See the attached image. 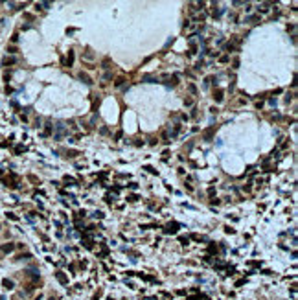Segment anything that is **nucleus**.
Segmentation results:
<instances>
[{"label": "nucleus", "instance_id": "obj_1", "mask_svg": "<svg viewBox=\"0 0 298 300\" xmlns=\"http://www.w3.org/2000/svg\"><path fill=\"white\" fill-rule=\"evenodd\" d=\"M63 133H64V123H61V121H59V123L55 125V134H54V138L59 140L61 136H63Z\"/></svg>", "mask_w": 298, "mask_h": 300}, {"label": "nucleus", "instance_id": "obj_2", "mask_svg": "<svg viewBox=\"0 0 298 300\" xmlns=\"http://www.w3.org/2000/svg\"><path fill=\"white\" fill-rule=\"evenodd\" d=\"M177 230H179V223H169L166 227V234H177Z\"/></svg>", "mask_w": 298, "mask_h": 300}, {"label": "nucleus", "instance_id": "obj_3", "mask_svg": "<svg viewBox=\"0 0 298 300\" xmlns=\"http://www.w3.org/2000/svg\"><path fill=\"white\" fill-rule=\"evenodd\" d=\"M13 249H15V245H13V243H6V245H2V250H4V252H11Z\"/></svg>", "mask_w": 298, "mask_h": 300}, {"label": "nucleus", "instance_id": "obj_4", "mask_svg": "<svg viewBox=\"0 0 298 300\" xmlns=\"http://www.w3.org/2000/svg\"><path fill=\"white\" fill-rule=\"evenodd\" d=\"M55 276H57V280H59L61 284H66V282H68V278H66L63 273H55Z\"/></svg>", "mask_w": 298, "mask_h": 300}, {"label": "nucleus", "instance_id": "obj_5", "mask_svg": "<svg viewBox=\"0 0 298 300\" xmlns=\"http://www.w3.org/2000/svg\"><path fill=\"white\" fill-rule=\"evenodd\" d=\"M214 100H215L217 103H219V101H223V92H221V90H217L215 94H214Z\"/></svg>", "mask_w": 298, "mask_h": 300}, {"label": "nucleus", "instance_id": "obj_6", "mask_svg": "<svg viewBox=\"0 0 298 300\" xmlns=\"http://www.w3.org/2000/svg\"><path fill=\"white\" fill-rule=\"evenodd\" d=\"M79 77H81V79H83V81H85V83H87V85H90V83H92V81H90V77H88V76H87V74H83V72H81V74H79Z\"/></svg>", "mask_w": 298, "mask_h": 300}, {"label": "nucleus", "instance_id": "obj_7", "mask_svg": "<svg viewBox=\"0 0 298 300\" xmlns=\"http://www.w3.org/2000/svg\"><path fill=\"white\" fill-rule=\"evenodd\" d=\"M2 284H4V287H6V289H13V282H11V280H7V278H6Z\"/></svg>", "mask_w": 298, "mask_h": 300}, {"label": "nucleus", "instance_id": "obj_8", "mask_svg": "<svg viewBox=\"0 0 298 300\" xmlns=\"http://www.w3.org/2000/svg\"><path fill=\"white\" fill-rule=\"evenodd\" d=\"M15 61H17L15 57H7V59H4V64H6V66H7V64H13V63H15Z\"/></svg>", "mask_w": 298, "mask_h": 300}, {"label": "nucleus", "instance_id": "obj_9", "mask_svg": "<svg viewBox=\"0 0 298 300\" xmlns=\"http://www.w3.org/2000/svg\"><path fill=\"white\" fill-rule=\"evenodd\" d=\"M74 63V52H68V66Z\"/></svg>", "mask_w": 298, "mask_h": 300}, {"label": "nucleus", "instance_id": "obj_10", "mask_svg": "<svg viewBox=\"0 0 298 300\" xmlns=\"http://www.w3.org/2000/svg\"><path fill=\"white\" fill-rule=\"evenodd\" d=\"M30 258H31V254H20L17 260H30Z\"/></svg>", "mask_w": 298, "mask_h": 300}, {"label": "nucleus", "instance_id": "obj_11", "mask_svg": "<svg viewBox=\"0 0 298 300\" xmlns=\"http://www.w3.org/2000/svg\"><path fill=\"white\" fill-rule=\"evenodd\" d=\"M39 7H44V9H48L50 7V2H42V4H37Z\"/></svg>", "mask_w": 298, "mask_h": 300}, {"label": "nucleus", "instance_id": "obj_12", "mask_svg": "<svg viewBox=\"0 0 298 300\" xmlns=\"http://www.w3.org/2000/svg\"><path fill=\"white\" fill-rule=\"evenodd\" d=\"M144 81H147V83H155V77H151V76H145V77H144Z\"/></svg>", "mask_w": 298, "mask_h": 300}, {"label": "nucleus", "instance_id": "obj_13", "mask_svg": "<svg viewBox=\"0 0 298 300\" xmlns=\"http://www.w3.org/2000/svg\"><path fill=\"white\" fill-rule=\"evenodd\" d=\"M188 241H190L188 238H180V243H182V245H188Z\"/></svg>", "mask_w": 298, "mask_h": 300}, {"label": "nucleus", "instance_id": "obj_14", "mask_svg": "<svg viewBox=\"0 0 298 300\" xmlns=\"http://www.w3.org/2000/svg\"><path fill=\"white\" fill-rule=\"evenodd\" d=\"M94 217H99V219H101V217H103V214H101V212H94Z\"/></svg>", "mask_w": 298, "mask_h": 300}, {"label": "nucleus", "instance_id": "obj_15", "mask_svg": "<svg viewBox=\"0 0 298 300\" xmlns=\"http://www.w3.org/2000/svg\"><path fill=\"white\" fill-rule=\"evenodd\" d=\"M0 300H6V297H0Z\"/></svg>", "mask_w": 298, "mask_h": 300}]
</instances>
